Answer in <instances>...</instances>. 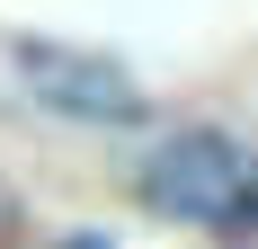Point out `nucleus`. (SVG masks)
Masks as SVG:
<instances>
[{"instance_id": "1", "label": "nucleus", "mask_w": 258, "mask_h": 249, "mask_svg": "<svg viewBox=\"0 0 258 249\" xmlns=\"http://www.w3.org/2000/svg\"><path fill=\"white\" fill-rule=\"evenodd\" d=\"M143 196L160 205V214H187V223H240V205L258 196V169L240 160V143H223V134H187V143H169L143 169Z\"/></svg>"}, {"instance_id": "2", "label": "nucleus", "mask_w": 258, "mask_h": 249, "mask_svg": "<svg viewBox=\"0 0 258 249\" xmlns=\"http://www.w3.org/2000/svg\"><path fill=\"white\" fill-rule=\"evenodd\" d=\"M18 72L27 89L53 107V116H80V125H134L143 116V80L107 53H80V45H18Z\"/></svg>"}, {"instance_id": "3", "label": "nucleus", "mask_w": 258, "mask_h": 249, "mask_svg": "<svg viewBox=\"0 0 258 249\" xmlns=\"http://www.w3.org/2000/svg\"><path fill=\"white\" fill-rule=\"evenodd\" d=\"M240 231H258V196H249V205H240Z\"/></svg>"}, {"instance_id": "4", "label": "nucleus", "mask_w": 258, "mask_h": 249, "mask_svg": "<svg viewBox=\"0 0 258 249\" xmlns=\"http://www.w3.org/2000/svg\"><path fill=\"white\" fill-rule=\"evenodd\" d=\"M72 249H107V240H72Z\"/></svg>"}]
</instances>
